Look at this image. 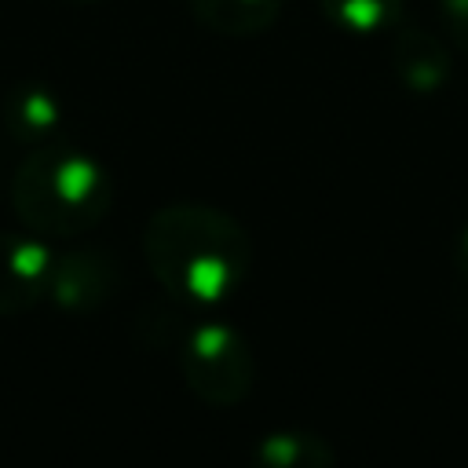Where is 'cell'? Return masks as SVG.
<instances>
[{"label": "cell", "instance_id": "6da1fadb", "mask_svg": "<svg viewBox=\"0 0 468 468\" xmlns=\"http://www.w3.org/2000/svg\"><path fill=\"white\" fill-rule=\"evenodd\" d=\"M143 256L165 292L212 307L241 289L252 263V241L230 212L179 201L146 219Z\"/></svg>", "mask_w": 468, "mask_h": 468}, {"label": "cell", "instance_id": "7a4b0ae2", "mask_svg": "<svg viewBox=\"0 0 468 468\" xmlns=\"http://www.w3.org/2000/svg\"><path fill=\"white\" fill-rule=\"evenodd\" d=\"M110 205V172L66 143L33 146L11 176V208L37 238H80L106 219Z\"/></svg>", "mask_w": 468, "mask_h": 468}, {"label": "cell", "instance_id": "3957f363", "mask_svg": "<svg viewBox=\"0 0 468 468\" xmlns=\"http://www.w3.org/2000/svg\"><path fill=\"white\" fill-rule=\"evenodd\" d=\"M179 373L186 388L208 406H238L256 380V358L245 336L223 322H201L179 344Z\"/></svg>", "mask_w": 468, "mask_h": 468}, {"label": "cell", "instance_id": "277c9868", "mask_svg": "<svg viewBox=\"0 0 468 468\" xmlns=\"http://www.w3.org/2000/svg\"><path fill=\"white\" fill-rule=\"evenodd\" d=\"M51 249L37 234L0 230V314L15 318L48 296Z\"/></svg>", "mask_w": 468, "mask_h": 468}, {"label": "cell", "instance_id": "5b68a950", "mask_svg": "<svg viewBox=\"0 0 468 468\" xmlns=\"http://www.w3.org/2000/svg\"><path fill=\"white\" fill-rule=\"evenodd\" d=\"M117 267L110 256L95 249H77L51 256V274H48V296L51 303L66 311H95L102 307L113 289H117Z\"/></svg>", "mask_w": 468, "mask_h": 468}, {"label": "cell", "instance_id": "8992f818", "mask_svg": "<svg viewBox=\"0 0 468 468\" xmlns=\"http://www.w3.org/2000/svg\"><path fill=\"white\" fill-rule=\"evenodd\" d=\"M391 66L399 73V80L410 91H435L446 84L450 77V51L439 37L417 29V26H402L391 40Z\"/></svg>", "mask_w": 468, "mask_h": 468}, {"label": "cell", "instance_id": "52a82bcc", "mask_svg": "<svg viewBox=\"0 0 468 468\" xmlns=\"http://www.w3.org/2000/svg\"><path fill=\"white\" fill-rule=\"evenodd\" d=\"M4 124L15 139H26V143L40 146L62 124V102L44 84H22L4 102Z\"/></svg>", "mask_w": 468, "mask_h": 468}, {"label": "cell", "instance_id": "ba28073f", "mask_svg": "<svg viewBox=\"0 0 468 468\" xmlns=\"http://www.w3.org/2000/svg\"><path fill=\"white\" fill-rule=\"evenodd\" d=\"M252 468H333L336 453L329 439L300 428L271 431L252 446Z\"/></svg>", "mask_w": 468, "mask_h": 468}, {"label": "cell", "instance_id": "9c48e42d", "mask_svg": "<svg viewBox=\"0 0 468 468\" xmlns=\"http://www.w3.org/2000/svg\"><path fill=\"white\" fill-rule=\"evenodd\" d=\"M190 11L201 26L223 37H256L274 26L282 0H190Z\"/></svg>", "mask_w": 468, "mask_h": 468}, {"label": "cell", "instance_id": "30bf717a", "mask_svg": "<svg viewBox=\"0 0 468 468\" xmlns=\"http://www.w3.org/2000/svg\"><path fill=\"white\" fill-rule=\"evenodd\" d=\"M322 15L355 37H373L402 22V0H318Z\"/></svg>", "mask_w": 468, "mask_h": 468}, {"label": "cell", "instance_id": "8fae6325", "mask_svg": "<svg viewBox=\"0 0 468 468\" xmlns=\"http://www.w3.org/2000/svg\"><path fill=\"white\" fill-rule=\"evenodd\" d=\"M439 11H442V22L450 29V37L468 48V0H439Z\"/></svg>", "mask_w": 468, "mask_h": 468}, {"label": "cell", "instance_id": "7c38bea8", "mask_svg": "<svg viewBox=\"0 0 468 468\" xmlns=\"http://www.w3.org/2000/svg\"><path fill=\"white\" fill-rule=\"evenodd\" d=\"M453 267H457V274L468 282V227L457 234V241H453Z\"/></svg>", "mask_w": 468, "mask_h": 468}, {"label": "cell", "instance_id": "4fadbf2b", "mask_svg": "<svg viewBox=\"0 0 468 468\" xmlns=\"http://www.w3.org/2000/svg\"><path fill=\"white\" fill-rule=\"evenodd\" d=\"M88 4H91V0H88Z\"/></svg>", "mask_w": 468, "mask_h": 468}]
</instances>
